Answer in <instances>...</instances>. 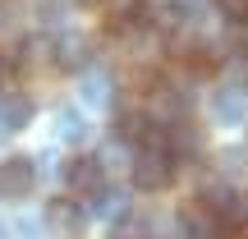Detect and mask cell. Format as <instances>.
Returning a JSON list of instances; mask_svg holds the SVG:
<instances>
[{
    "label": "cell",
    "mask_w": 248,
    "mask_h": 239,
    "mask_svg": "<svg viewBox=\"0 0 248 239\" xmlns=\"http://www.w3.org/2000/svg\"><path fill=\"white\" fill-rule=\"evenodd\" d=\"M129 175H133V189H142V193H166L179 175V157L170 147H133Z\"/></svg>",
    "instance_id": "1"
},
{
    "label": "cell",
    "mask_w": 248,
    "mask_h": 239,
    "mask_svg": "<svg viewBox=\"0 0 248 239\" xmlns=\"http://www.w3.org/2000/svg\"><path fill=\"white\" fill-rule=\"evenodd\" d=\"M60 179H64V189H69L74 198H92L106 184V161L101 157H69L64 170H60Z\"/></svg>",
    "instance_id": "2"
},
{
    "label": "cell",
    "mask_w": 248,
    "mask_h": 239,
    "mask_svg": "<svg viewBox=\"0 0 248 239\" xmlns=\"http://www.w3.org/2000/svg\"><path fill=\"white\" fill-rule=\"evenodd\" d=\"M83 101H92V106H110L115 101V83H110L106 69H83Z\"/></svg>",
    "instance_id": "9"
},
{
    "label": "cell",
    "mask_w": 248,
    "mask_h": 239,
    "mask_svg": "<svg viewBox=\"0 0 248 239\" xmlns=\"http://www.w3.org/2000/svg\"><path fill=\"white\" fill-rule=\"evenodd\" d=\"M55 133H60V143H83L92 133V124L83 120V111H74V106H64L60 115H55Z\"/></svg>",
    "instance_id": "11"
},
{
    "label": "cell",
    "mask_w": 248,
    "mask_h": 239,
    "mask_svg": "<svg viewBox=\"0 0 248 239\" xmlns=\"http://www.w3.org/2000/svg\"><path fill=\"white\" fill-rule=\"evenodd\" d=\"M28 120H32V101L23 92H0V138L18 133Z\"/></svg>",
    "instance_id": "8"
},
{
    "label": "cell",
    "mask_w": 248,
    "mask_h": 239,
    "mask_svg": "<svg viewBox=\"0 0 248 239\" xmlns=\"http://www.w3.org/2000/svg\"><path fill=\"white\" fill-rule=\"evenodd\" d=\"M51 64L83 74V69L92 64V42H88L83 32H60V37H51Z\"/></svg>",
    "instance_id": "4"
},
{
    "label": "cell",
    "mask_w": 248,
    "mask_h": 239,
    "mask_svg": "<svg viewBox=\"0 0 248 239\" xmlns=\"http://www.w3.org/2000/svg\"><path fill=\"white\" fill-rule=\"evenodd\" d=\"M83 221H88V212L78 207V198H51L46 203V225H51V235H60V239H74L83 230Z\"/></svg>",
    "instance_id": "6"
},
{
    "label": "cell",
    "mask_w": 248,
    "mask_h": 239,
    "mask_svg": "<svg viewBox=\"0 0 248 239\" xmlns=\"http://www.w3.org/2000/svg\"><path fill=\"white\" fill-rule=\"evenodd\" d=\"M216 14L239 28V23H248V0H216Z\"/></svg>",
    "instance_id": "12"
},
{
    "label": "cell",
    "mask_w": 248,
    "mask_h": 239,
    "mask_svg": "<svg viewBox=\"0 0 248 239\" xmlns=\"http://www.w3.org/2000/svg\"><path fill=\"white\" fill-rule=\"evenodd\" d=\"M212 120L225 124V129H239V124H248V92L239 88V83H225V88L212 92Z\"/></svg>",
    "instance_id": "3"
},
{
    "label": "cell",
    "mask_w": 248,
    "mask_h": 239,
    "mask_svg": "<svg viewBox=\"0 0 248 239\" xmlns=\"http://www.w3.org/2000/svg\"><path fill=\"white\" fill-rule=\"evenodd\" d=\"M179 230H184L188 239H221V221H216V216L193 198V203L179 207Z\"/></svg>",
    "instance_id": "7"
},
{
    "label": "cell",
    "mask_w": 248,
    "mask_h": 239,
    "mask_svg": "<svg viewBox=\"0 0 248 239\" xmlns=\"http://www.w3.org/2000/svg\"><path fill=\"white\" fill-rule=\"evenodd\" d=\"M101 9H106L110 18H129V14H138L142 9V0H97Z\"/></svg>",
    "instance_id": "13"
},
{
    "label": "cell",
    "mask_w": 248,
    "mask_h": 239,
    "mask_svg": "<svg viewBox=\"0 0 248 239\" xmlns=\"http://www.w3.org/2000/svg\"><path fill=\"white\" fill-rule=\"evenodd\" d=\"M37 184L32 157H5L0 161V198H28Z\"/></svg>",
    "instance_id": "5"
},
{
    "label": "cell",
    "mask_w": 248,
    "mask_h": 239,
    "mask_svg": "<svg viewBox=\"0 0 248 239\" xmlns=\"http://www.w3.org/2000/svg\"><path fill=\"white\" fill-rule=\"evenodd\" d=\"M124 212H129V198H124L120 189H106V184H101L97 193H92V216H101V221H120Z\"/></svg>",
    "instance_id": "10"
}]
</instances>
